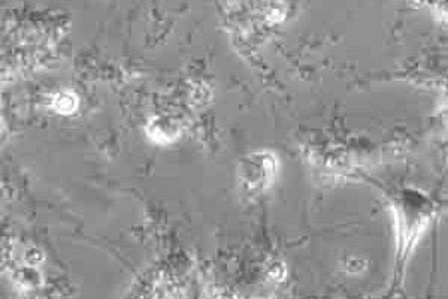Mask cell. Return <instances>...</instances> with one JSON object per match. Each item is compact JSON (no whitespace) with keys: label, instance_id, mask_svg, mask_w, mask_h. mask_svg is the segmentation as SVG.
Returning <instances> with one entry per match:
<instances>
[{"label":"cell","instance_id":"6da1fadb","mask_svg":"<svg viewBox=\"0 0 448 299\" xmlns=\"http://www.w3.org/2000/svg\"><path fill=\"white\" fill-rule=\"evenodd\" d=\"M75 106H76V99L72 95H60L56 100V109H59L63 114L73 111Z\"/></svg>","mask_w":448,"mask_h":299}]
</instances>
